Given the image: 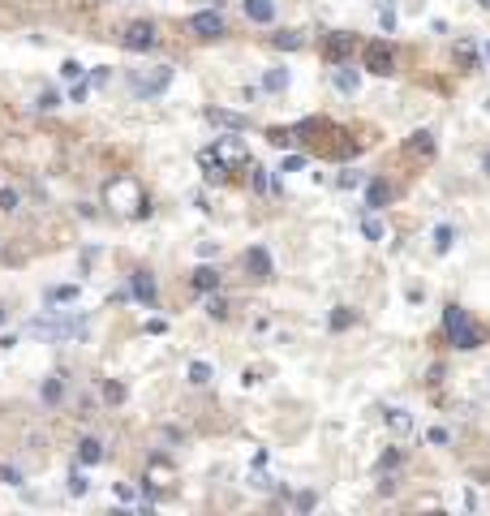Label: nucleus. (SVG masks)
<instances>
[{"instance_id": "1", "label": "nucleus", "mask_w": 490, "mask_h": 516, "mask_svg": "<svg viewBox=\"0 0 490 516\" xmlns=\"http://www.w3.org/2000/svg\"><path fill=\"white\" fill-rule=\"evenodd\" d=\"M443 331H447V340L456 349H465V353L469 349H482V340H486V331L469 318V310H460V305H447V310H443Z\"/></svg>"}, {"instance_id": "2", "label": "nucleus", "mask_w": 490, "mask_h": 516, "mask_svg": "<svg viewBox=\"0 0 490 516\" xmlns=\"http://www.w3.org/2000/svg\"><path fill=\"white\" fill-rule=\"evenodd\" d=\"M108 202L117 207V211L134 215V220H146V215H151V202L142 198V189H138L134 176H117V181H108Z\"/></svg>"}, {"instance_id": "3", "label": "nucleus", "mask_w": 490, "mask_h": 516, "mask_svg": "<svg viewBox=\"0 0 490 516\" xmlns=\"http://www.w3.org/2000/svg\"><path fill=\"white\" fill-rule=\"evenodd\" d=\"M172 82V64H155V69H138V73H129V86H134V95H163Z\"/></svg>"}, {"instance_id": "4", "label": "nucleus", "mask_w": 490, "mask_h": 516, "mask_svg": "<svg viewBox=\"0 0 490 516\" xmlns=\"http://www.w3.org/2000/svg\"><path fill=\"white\" fill-rule=\"evenodd\" d=\"M155 43H159L155 22H129L121 30V47L125 52H155Z\"/></svg>"}, {"instance_id": "5", "label": "nucleus", "mask_w": 490, "mask_h": 516, "mask_svg": "<svg viewBox=\"0 0 490 516\" xmlns=\"http://www.w3.org/2000/svg\"><path fill=\"white\" fill-rule=\"evenodd\" d=\"M78 331H86V322H82V318H65V322L35 318V322H30V336H47V340H65V336H78Z\"/></svg>"}, {"instance_id": "6", "label": "nucleus", "mask_w": 490, "mask_h": 516, "mask_svg": "<svg viewBox=\"0 0 490 516\" xmlns=\"http://www.w3.org/2000/svg\"><path fill=\"white\" fill-rule=\"evenodd\" d=\"M362 64H366L370 73L387 78L391 69H396V56H391V47H387L383 39H374V43H366V52H362Z\"/></svg>"}, {"instance_id": "7", "label": "nucleus", "mask_w": 490, "mask_h": 516, "mask_svg": "<svg viewBox=\"0 0 490 516\" xmlns=\"http://www.w3.org/2000/svg\"><path fill=\"white\" fill-rule=\"evenodd\" d=\"M353 35H349V30H331V35H327L323 39V60L327 64H345L349 56H353Z\"/></svg>"}, {"instance_id": "8", "label": "nucleus", "mask_w": 490, "mask_h": 516, "mask_svg": "<svg viewBox=\"0 0 490 516\" xmlns=\"http://www.w3.org/2000/svg\"><path fill=\"white\" fill-rule=\"evenodd\" d=\"M189 30L198 39H220L228 26H224V18H220L215 9H202V13H194V18H189Z\"/></svg>"}, {"instance_id": "9", "label": "nucleus", "mask_w": 490, "mask_h": 516, "mask_svg": "<svg viewBox=\"0 0 490 516\" xmlns=\"http://www.w3.org/2000/svg\"><path fill=\"white\" fill-rule=\"evenodd\" d=\"M129 288H134V297L146 305V310H155V305H159V288H155L151 271H134V276H129Z\"/></svg>"}, {"instance_id": "10", "label": "nucleus", "mask_w": 490, "mask_h": 516, "mask_svg": "<svg viewBox=\"0 0 490 516\" xmlns=\"http://www.w3.org/2000/svg\"><path fill=\"white\" fill-rule=\"evenodd\" d=\"M245 271H250L254 280H271V276H275L271 254H267L263 246H250V250H245Z\"/></svg>"}, {"instance_id": "11", "label": "nucleus", "mask_w": 490, "mask_h": 516, "mask_svg": "<svg viewBox=\"0 0 490 516\" xmlns=\"http://www.w3.org/2000/svg\"><path fill=\"white\" fill-rule=\"evenodd\" d=\"M404 155H408V159H434V134H430V129H417V134H408Z\"/></svg>"}, {"instance_id": "12", "label": "nucleus", "mask_w": 490, "mask_h": 516, "mask_svg": "<svg viewBox=\"0 0 490 516\" xmlns=\"http://www.w3.org/2000/svg\"><path fill=\"white\" fill-rule=\"evenodd\" d=\"M241 9H245V18L258 22V26L275 22V0H241Z\"/></svg>"}, {"instance_id": "13", "label": "nucleus", "mask_w": 490, "mask_h": 516, "mask_svg": "<svg viewBox=\"0 0 490 516\" xmlns=\"http://www.w3.org/2000/svg\"><path fill=\"white\" fill-rule=\"evenodd\" d=\"M207 121H211V125H220V129H233V134H241V129L250 125V121L241 117V112H228V108H207Z\"/></svg>"}, {"instance_id": "14", "label": "nucleus", "mask_w": 490, "mask_h": 516, "mask_svg": "<svg viewBox=\"0 0 490 516\" xmlns=\"http://www.w3.org/2000/svg\"><path fill=\"white\" fill-rule=\"evenodd\" d=\"M391 194H396V189H391L387 181H370L366 185V207H370V211H383V207L391 202Z\"/></svg>"}, {"instance_id": "15", "label": "nucleus", "mask_w": 490, "mask_h": 516, "mask_svg": "<svg viewBox=\"0 0 490 516\" xmlns=\"http://www.w3.org/2000/svg\"><path fill=\"white\" fill-rule=\"evenodd\" d=\"M198 164H202V172H207V181H228V164H224L215 151H202Z\"/></svg>"}, {"instance_id": "16", "label": "nucleus", "mask_w": 490, "mask_h": 516, "mask_svg": "<svg viewBox=\"0 0 490 516\" xmlns=\"http://www.w3.org/2000/svg\"><path fill=\"white\" fill-rule=\"evenodd\" d=\"M189 284H194V293H215V288H220V271L215 267H198L189 276Z\"/></svg>"}, {"instance_id": "17", "label": "nucleus", "mask_w": 490, "mask_h": 516, "mask_svg": "<svg viewBox=\"0 0 490 516\" xmlns=\"http://www.w3.org/2000/svg\"><path fill=\"white\" fill-rule=\"evenodd\" d=\"M215 155L224 159V164H245V159H250V151H245L237 138H224L220 147H215Z\"/></svg>"}, {"instance_id": "18", "label": "nucleus", "mask_w": 490, "mask_h": 516, "mask_svg": "<svg viewBox=\"0 0 490 516\" xmlns=\"http://www.w3.org/2000/svg\"><path fill=\"white\" fill-rule=\"evenodd\" d=\"M456 60H460L465 73L478 69V47H473V39H456Z\"/></svg>"}, {"instance_id": "19", "label": "nucleus", "mask_w": 490, "mask_h": 516, "mask_svg": "<svg viewBox=\"0 0 490 516\" xmlns=\"http://www.w3.org/2000/svg\"><path fill=\"white\" fill-rule=\"evenodd\" d=\"M78 460H82V465H100V460H104V443H100V439H82V443H78Z\"/></svg>"}, {"instance_id": "20", "label": "nucleus", "mask_w": 490, "mask_h": 516, "mask_svg": "<svg viewBox=\"0 0 490 516\" xmlns=\"http://www.w3.org/2000/svg\"><path fill=\"white\" fill-rule=\"evenodd\" d=\"M305 39L297 35V30H280V35H271V47H280V52H297Z\"/></svg>"}, {"instance_id": "21", "label": "nucleus", "mask_w": 490, "mask_h": 516, "mask_svg": "<svg viewBox=\"0 0 490 516\" xmlns=\"http://www.w3.org/2000/svg\"><path fill=\"white\" fill-rule=\"evenodd\" d=\"M60 396H65V379L52 375V379L43 383V405H60Z\"/></svg>"}, {"instance_id": "22", "label": "nucleus", "mask_w": 490, "mask_h": 516, "mask_svg": "<svg viewBox=\"0 0 490 516\" xmlns=\"http://www.w3.org/2000/svg\"><path fill=\"white\" fill-rule=\"evenodd\" d=\"M452 241H456V228H452V224H439V228H434V250H439V254H447V250H452Z\"/></svg>"}, {"instance_id": "23", "label": "nucleus", "mask_w": 490, "mask_h": 516, "mask_svg": "<svg viewBox=\"0 0 490 516\" xmlns=\"http://www.w3.org/2000/svg\"><path fill=\"white\" fill-rule=\"evenodd\" d=\"M387 426L404 434V430H413V417H408V409H387Z\"/></svg>"}, {"instance_id": "24", "label": "nucleus", "mask_w": 490, "mask_h": 516, "mask_svg": "<svg viewBox=\"0 0 490 516\" xmlns=\"http://www.w3.org/2000/svg\"><path fill=\"white\" fill-rule=\"evenodd\" d=\"M353 327V310H349V305H336V310H331V331H349Z\"/></svg>"}, {"instance_id": "25", "label": "nucleus", "mask_w": 490, "mask_h": 516, "mask_svg": "<svg viewBox=\"0 0 490 516\" xmlns=\"http://www.w3.org/2000/svg\"><path fill=\"white\" fill-rule=\"evenodd\" d=\"M336 86L345 91V95H357V73H353V69H345V64H340V69H336Z\"/></svg>"}, {"instance_id": "26", "label": "nucleus", "mask_w": 490, "mask_h": 516, "mask_svg": "<svg viewBox=\"0 0 490 516\" xmlns=\"http://www.w3.org/2000/svg\"><path fill=\"white\" fill-rule=\"evenodd\" d=\"M211 375H215V370H211L207 362H194V366H189V383H198V387H207Z\"/></svg>"}, {"instance_id": "27", "label": "nucleus", "mask_w": 490, "mask_h": 516, "mask_svg": "<svg viewBox=\"0 0 490 516\" xmlns=\"http://www.w3.org/2000/svg\"><path fill=\"white\" fill-rule=\"evenodd\" d=\"M78 297V284H60V288H47V301H73Z\"/></svg>"}, {"instance_id": "28", "label": "nucleus", "mask_w": 490, "mask_h": 516, "mask_svg": "<svg viewBox=\"0 0 490 516\" xmlns=\"http://www.w3.org/2000/svg\"><path fill=\"white\" fill-rule=\"evenodd\" d=\"M263 86H267V91H284V86H288V73H284V69H271V73L263 78Z\"/></svg>"}, {"instance_id": "29", "label": "nucleus", "mask_w": 490, "mask_h": 516, "mask_svg": "<svg viewBox=\"0 0 490 516\" xmlns=\"http://www.w3.org/2000/svg\"><path fill=\"white\" fill-rule=\"evenodd\" d=\"M207 314H211V318H228V305H224V297L207 293Z\"/></svg>"}, {"instance_id": "30", "label": "nucleus", "mask_w": 490, "mask_h": 516, "mask_svg": "<svg viewBox=\"0 0 490 516\" xmlns=\"http://www.w3.org/2000/svg\"><path fill=\"white\" fill-rule=\"evenodd\" d=\"M250 181H254V189H258V194H267V189H271L267 168H258V164H250Z\"/></svg>"}, {"instance_id": "31", "label": "nucleus", "mask_w": 490, "mask_h": 516, "mask_svg": "<svg viewBox=\"0 0 490 516\" xmlns=\"http://www.w3.org/2000/svg\"><path fill=\"white\" fill-rule=\"evenodd\" d=\"M362 233H366V241H383V224L374 220V215H366L362 220Z\"/></svg>"}, {"instance_id": "32", "label": "nucleus", "mask_w": 490, "mask_h": 516, "mask_svg": "<svg viewBox=\"0 0 490 516\" xmlns=\"http://www.w3.org/2000/svg\"><path fill=\"white\" fill-rule=\"evenodd\" d=\"M86 491H91L86 473H78V469H73V473H69V495H86Z\"/></svg>"}, {"instance_id": "33", "label": "nucleus", "mask_w": 490, "mask_h": 516, "mask_svg": "<svg viewBox=\"0 0 490 516\" xmlns=\"http://www.w3.org/2000/svg\"><path fill=\"white\" fill-rule=\"evenodd\" d=\"M104 396L112 400V405H121V400H125V387H121V383H112V379H108V383H104Z\"/></svg>"}, {"instance_id": "34", "label": "nucleus", "mask_w": 490, "mask_h": 516, "mask_svg": "<svg viewBox=\"0 0 490 516\" xmlns=\"http://www.w3.org/2000/svg\"><path fill=\"white\" fill-rule=\"evenodd\" d=\"M0 211H18V194H13V189H0Z\"/></svg>"}, {"instance_id": "35", "label": "nucleus", "mask_w": 490, "mask_h": 516, "mask_svg": "<svg viewBox=\"0 0 490 516\" xmlns=\"http://www.w3.org/2000/svg\"><path fill=\"white\" fill-rule=\"evenodd\" d=\"M0 482H9V486H22V473L13 469V465H0Z\"/></svg>"}, {"instance_id": "36", "label": "nucleus", "mask_w": 490, "mask_h": 516, "mask_svg": "<svg viewBox=\"0 0 490 516\" xmlns=\"http://www.w3.org/2000/svg\"><path fill=\"white\" fill-rule=\"evenodd\" d=\"M60 73H65V78H69V82H78V78H82V73H86V69H82V64H78V60H65V64H60Z\"/></svg>"}, {"instance_id": "37", "label": "nucleus", "mask_w": 490, "mask_h": 516, "mask_svg": "<svg viewBox=\"0 0 490 516\" xmlns=\"http://www.w3.org/2000/svg\"><path fill=\"white\" fill-rule=\"evenodd\" d=\"M396 465H400V452H396V447H391V452H383V460H379V469L387 473V469H396Z\"/></svg>"}, {"instance_id": "38", "label": "nucleus", "mask_w": 490, "mask_h": 516, "mask_svg": "<svg viewBox=\"0 0 490 516\" xmlns=\"http://www.w3.org/2000/svg\"><path fill=\"white\" fill-rule=\"evenodd\" d=\"M271 142H275V147H292V134H288V129H271V134H267Z\"/></svg>"}, {"instance_id": "39", "label": "nucleus", "mask_w": 490, "mask_h": 516, "mask_svg": "<svg viewBox=\"0 0 490 516\" xmlns=\"http://www.w3.org/2000/svg\"><path fill=\"white\" fill-rule=\"evenodd\" d=\"M362 181H366L362 172H345V176H340V185H345V189H357V185H362Z\"/></svg>"}, {"instance_id": "40", "label": "nucleus", "mask_w": 490, "mask_h": 516, "mask_svg": "<svg viewBox=\"0 0 490 516\" xmlns=\"http://www.w3.org/2000/svg\"><path fill=\"white\" fill-rule=\"evenodd\" d=\"M379 22L383 30H396V9H379Z\"/></svg>"}, {"instance_id": "41", "label": "nucleus", "mask_w": 490, "mask_h": 516, "mask_svg": "<svg viewBox=\"0 0 490 516\" xmlns=\"http://www.w3.org/2000/svg\"><path fill=\"white\" fill-rule=\"evenodd\" d=\"M86 91H91V86L78 78V82H73V91H69V99H73V104H82V99H86Z\"/></svg>"}, {"instance_id": "42", "label": "nucleus", "mask_w": 490, "mask_h": 516, "mask_svg": "<svg viewBox=\"0 0 490 516\" xmlns=\"http://www.w3.org/2000/svg\"><path fill=\"white\" fill-rule=\"evenodd\" d=\"M56 104H60V99H56V91H43V95H39V108H43V112H52Z\"/></svg>"}, {"instance_id": "43", "label": "nucleus", "mask_w": 490, "mask_h": 516, "mask_svg": "<svg viewBox=\"0 0 490 516\" xmlns=\"http://www.w3.org/2000/svg\"><path fill=\"white\" fill-rule=\"evenodd\" d=\"M301 164H305V155H288V159H284V164H280V172H297Z\"/></svg>"}, {"instance_id": "44", "label": "nucleus", "mask_w": 490, "mask_h": 516, "mask_svg": "<svg viewBox=\"0 0 490 516\" xmlns=\"http://www.w3.org/2000/svg\"><path fill=\"white\" fill-rule=\"evenodd\" d=\"M91 82H95V86H104V82H108V64H100V69L91 73Z\"/></svg>"}, {"instance_id": "45", "label": "nucleus", "mask_w": 490, "mask_h": 516, "mask_svg": "<svg viewBox=\"0 0 490 516\" xmlns=\"http://www.w3.org/2000/svg\"><path fill=\"white\" fill-rule=\"evenodd\" d=\"M297 508H301V512H310V508H314V495H310V491H305V495H297Z\"/></svg>"}, {"instance_id": "46", "label": "nucleus", "mask_w": 490, "mask_h": 516, "mask_svg": "<svg viewBox=\"0 0 490 516\" xmlns=\"http://www.w3.org/2000/svg\"><path fill=\"white\" fill-rule=\"evenodd\" d=\"M482 168H486V172H490V151H486V159H482Z\"/></svg>"}, {"instance_id": "47", "label": "nucleus", "mask_w": 490, "mask_h": 516, "mask_svg": "<svg viewBox=\"0 0 490 516\" xmlns=\"http://www.w3.org/2000/svg\"><path fill=\"white\" fill-rule=\"evenodd\" d=\"M0 327H5V305H0Z\"/></svg>"}, {"instance_id": "48", "label": "nucleus", "mask_w": 490, "mask_h": 516, "mask_svg": "<svg viewBox=\"0 0 490 516\" xmlns=\"http://www.w3.org/2000/svg\"><path fill=\"white\" fill-rule=\"evenodd\" d=\"M478 5H490V0H478Z\"/></svg>"}]
</instances>
